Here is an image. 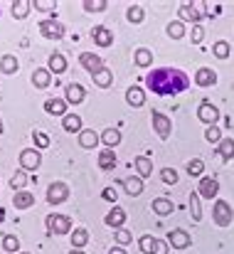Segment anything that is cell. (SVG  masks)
Returning a JSON list of instances; mask_svg holds the SVG:
<instances>
[{
	"label": "cell",
	"mask_w": 234,
	"mask_h": 254,
	"mask_svg": "<svg viewBox=\"0 0 234 254\" xmlns=\"http://www.w3.org/2000/svg\"><path fill=\"white\" fill-rule=\"evenodd\" d=\"M146 84L153 94H160V96H175L180 91H185L190 86V79L185 72L180 69H173V67H160V69H153L148 77H146Z\"/></svg>",
	"instance_id": "cell-1"
},
{
	"label": "cell",
	"mask_w": 234,
	"mask_h": 254,
	"mask_svg": "<svg viewBox=\"0 0 234 254\" xmlns=\"http://www.w3.org/2000/svg\"><path fill=\"white\" fill-rule=\"evenodd\" d=\"M212 217H215V222H217L220 227H230V225L234 222L232 205H230L227 200H217L215 207H212Z\"/></svg>",
	"instance_id": "cell-2"
},
{
	"label": "cell",
	"mask_w": 234,
	"mask_h": 254,
	"mask_svg": "<svg viewBox=\"0 0 234 254\" xmlns=\"http://www.w3.org/2000/svg\"><path fill=\"white\" fill-rule=\"evenodd\" d=\"M47 230H50V235H57V237L69 235L72 232V217H67V215H50L47 217Z\"/></svg>",
	"instance_id": "cell-3"
},
{
	"label": "cell",
	"mask_w": 234,
	"mask_h": 254,
	"mask_svg": "<svg viewBox=\"0 0 234 254\" xmlns=\"http://www.w3.org/2000/svg\"><path fill=\"white\" fill-rule=\"evenodd\" d=\"M67 197H69V185L67 183H62V180L50 183V188H47V202L50 205H62V202H67Z\"/></svg>",
	"instance_id": "cell-4"
},
{
	"label": "cell",
	"mask_w": 234,
	"mask_h": 254,
	"mask_svg": "<svg viewBox=\"0 0 234 254\" xmlns=\"http://www.w3.org/2000/svg\"><path fill=\"white\" fill-rule=\"evenodd\" d=\"M40 35L47 37V40H62V37H64V25H62L59 20H55V17L42 20V22H40Z\"/></svg>",
	"instance_id": "cell-5"
},
{
	"label": "cell",
	"mask_w": 234,
	"mask_h": 254,
	"mask_svg": "<svg viewBox=\"0 0 234 254\" xmlns=\"http://www.w3.org/2000/svg\"><path fill=\"white\" fill-rule=\"evenodd\" d=\"M151 124H153V128H156V133L165 141V138H170V131H173V121L165 116V114H160V111H153L151 114Z\"/></svg>",
	"instance_id": "cell-6"
},
{
	"label": "cell",
	"mask_w": 234,
	"mask_h": 254,
	"mask_svg": "<svg viewBox=\"0 0 234 254\" xmlns=\"http://www.w3.org/2000/svg\"><path fill=\"white\" fill-rule=\"evenodd\" d=\"M79 64H81L91 77L104 69V60H101L99 55H94V52H81V55H79Z\"/></svg>",
	"instance_id": "cell-7"
},
{
	"label": "cell",
	"mask_w": 234,
	"mask_h": 254,
	"mask_svg": "<svg viewBox=\"0 0 234 254\" xmlns=\"http://www.w3.org/2000/svg\"><path fill=\"white\" fill-rule=\"evenodd\" d=\"M197 119H200L202 124L215 126V124L220 121V109H217L215 104H210V101H202V104H200V109H197Z\"/></svg>",
	"instance_id": "cell-8"
},
{
	"label": "cell",
	"mask_w": 234,
	"mask_h": 254,
	"mask_svg": "<svg viewBox=\"0 0 234 254\" xmlns=\"http://www.w3.org/2000/svg\"><path fill=\"white\" fill-rule=\"evenodd\" d=\"M40 163H42L40 151H35V148H25V151L20 153V166H22L25 173H27V170H37L40 168Z\"/></svg>",
	"instance_id": "cell-9"
},
{
	"label": "cell",
	"mask_w": 234,
	"mask_h": 254,
	"mask_svg": "<svg viewBox=\"0 0 234 254\" xmlns=\"http://www.w3.org/2000/svg\"><path fill=\"white\" fill-rule=\"evenodd\" d=\"M67 99H57V96H50L47 101H45V111L50 114V116H67Z\"/></svg>",
	"instance_id": "cell-10"
},
{
	"label": "cell",
	"mask_w": 234,
	"mask_h": 254,
	"mask_svg": "<svg viewBox=\"0 0 234 254\" xmlns=\"http://www.w3.org/2000/svg\"><path fill=\"white\" fill-rule=\"evenodd\" d=\"M190 235L185 230H170L168 232V245H173V250H187L190 247Z\"/></svg>",
	"instance_id": "cell-11"
},
{
	"label": "cell",
	"mask_w": 234,
	"mask_h": 254,
	"mask_svg": "<svg viewBox=\"0 0 234 254\" xmlns=\"http://www.w3.org/2000/svg\"><path fill=\"white\" fill-rule=\"evenodd\" d=\"M197 192H200V197L212 200V197H217V192H220V183H217L215 178H202V180H200Z\"/></svg>",
	"instance_id": "cell-12"
},
{
	"label": "cell",
	"mask_w": 234,
	"mask_h": 254,
	"mask_svg": "<svg viewBox=\"0 0 234 254\" xmlns=\"http://www.w3.org/2000/svg\"><path fill=\"white\" fill-rule=\"evenodd\" d=\"M91 37H94V45H99V47H111L114 45V32L109 30V27H94L91 30Z\"/></svg>",
	"instance_id": "cell-13"
},
{
	"label": "cell",
	"mask_w": 234,
	"mask_h": 254,
	"mask_svg": "<svg viewBox=\"0 0 234 254\" xmlns=\"http://www.w3.org/2000/svg\"><path fill=\"white\" fill-rule=\"evenodd\" d=\"M182 20H187V22H192V25H200L202 15H200V10H197L192 2H182V5H180V22H182Z\"/></svg>",
	"instance_id": "cell-14"
},
{
	"label": "cell",
	"mask_w": 234,
	"mask_h": 254,
	"mask_svg": "<svg viewBox=\"0 0 234 254\" xmlns=\"http://www.w3.org/2000/svg\"><path fill=\"white\" fill-rule=\"evenodd\" d=\"M195 84L197 86H212L217 84V72L210 69V67H200L197 74H195Z\"/></svg>",
	"instance_id": "cell-15"
},
{
	"label": "cell",
	"mask_w": 234,
	"mask_h": 254,
	"mask_svg": "<svg viewBox=\"0 0 234 254\" xmlns=\"http://www.w3.org/2000/svg\"><path fill=\"white\" fill-rule=\"evenodd\" d=\"M84 96H86V91H84V86L77 84V82L67 84V89H64V99H67V104H81Z\"/></svg>",
	"instance_id": "cell-16"
},
{
	"label": "cell",
	"mask_w": 234,
	"mask_h": 254,
	"mask_svg": "<svg viewBox=\"0 0 234 254\" xmlns=\"http://www.w3.org/2000/svg\"><path fill=\"white\" fill-rule=\"evenodd\" d=\"M99 141H101V136H99L96 131H91V128H84V131L79 133V146H81V148H86V151L96 148V146H99Z\"/></svg>",
	"instance_id": "cell-17"
},
{
	"label": "cell",
	"mask_w": 234,
	"mask_h": 254,
	"mask_svg": "<svg viewBox=\"0 0 234 254\" xmlns=\"http://www.w3.org/2000/svg\"><path fill=\"white\" fill-rule=\"evenodd\" d=\"M126 101H128V106L138 109V106L146 104V91H143L141 86H128V91H126Z\"/></svg>",
	"instance_id": "cell-18"
},
{
	"label": "cell",
	"mask_w": 234,
	"mask_h": 254,
	"mask_svg": "<svg viewBox=\"0 0 234 254\" xmlns=\"http://www.w3.org/2000/svg\"><path fill=\"white\" fill-rule=\"evenodd\" d=\"M12 205H15V210H30L35 205V195L27 192V190H20V192H15Z\"/></svg>",
	"instance_id": "cell-19"
},
{
	"label": "cell",
	"mask_w": 234,
	"mask_h": 254,
	"mask_svg": "<svg viewBox=\"0 0 234 254\" xmlns=\"http://www.w3.org/2000/svg\"><path fill=\"white\" fill-rule=\"evenodd\" d=\"M123 222H126V212H123V207L114 205V210L106 215V225H109V227H114V230H121V227H123Z\"/></svg>",
	"instance_id": "cell-20"
},
{
	"label": "cell",
	"mask_w": 234,
	"mask_h": 254,
	"mask_svg": "<svg viewBox=\"0 0 234 254\" xmlns=\"http://www.w3.org/2000/svg\"><path fill=\"white\" fill-rule=\"evenodd\" d=\"M151 207H153V212H156L158 217H165V215H170L175 210V202L170 197H156Z\"/></svg>",
	"instance_id": "cell-21"
},
{
	"label": "cell",
	"mask_w": 234,
	"mask_h": 254,
	"mask_svg": "<svg viewBox=\"0 0 234 254\" xmlns=\"http://www.w3.org/2000/svg\"><path fill=\"white\" fill-rule=\"evenodd\" d=\"M47 64H50L47 69H50L52 74H64V72H67V60H64V55H59V52L50 55Z\"/></svg>",
	"instance_id": "cell-22"
},
{
	"label": "cell",
	"mask_w": 234,
	"mask_h": 254,
	"mask_svg": "<svg viewBox=\"0 0 234 254\" xmlns=\"http://www.w3.org/2000/svg\"><path fill=\"white\" fill-rule=\"evenodd\" d=\"M17 69H20V62H17L15 55H2L0 57V72L2 74H17Z\"/></svg>",
	"instance_id": "cell-23"
},
{
	"label": "cell",
	"mask_w": 234,
	"mask_h": 254,
	"mask_svg": "<svg viewBox=\"0 0 234 254\" xmlns=\"http://www.w3.org/2000/svg\"><path fill=\"white\" fill-rule=\"evenodd\" d=\"M101 143L106 146V148H116L118 143H121V131L118 128H104V133H101Z\"/></svg>",
	"instance_id": "cell-24"
},
{
	"label": "cell",
	"mask_w": 234,
	"mask_h": 254,
	"mask_svg": "<svg viewBox=\"0 0 234 254\" xmlns=\"http://www.w3.org/2000/svg\"><path fill=\"white\" fill-rule=\"evenodd\" d=\"M116 153L111 151V148H104L101 153H99V168L101 170H114L116 168Z\"/></svg>",
	"instance_id": "cell-25"
},
{
	"label": "cell",
	"mask_w": 234,
	"mask_h": 254,
	"mask_svg": "<svg viewBox=\"0 0 234 254\" xmlns=\"http://www.w3.org/2000/svg\"><path fill=\"white\" fill-rule=\"evenodd\" d=\"M32 84L37 86V89H47V86L52 84V72L50 69H35L32 72Z\"/></svg>",
	"instance_id": "cell-26"
},
{
	"label": "cell",
	"mask_w": 234,
	"mask_h": 254,
	"mask_svg": "<svg viewBox=\"0 0 234 254\" xmlns=\"http://www.w3.org/2000/svg\"><path fill=\"white\" fill-rule=\"evenodd\" d=\"M62 128L67 131V133H81L84 128H81V119H79L77 114H67L64 119H62Z\"/></svg>",
	"instance_id": "cell-27"
},
{
	"label": "cell",
	"mask_w": 234,
	"mask_h": 254,
	"mask_svg": "<svg viewBox=\"0 0 234 254\" xmlns=\"http://www.w3.org/2000/svg\"><path fill=\"white\" fill-rule=\"evenodd\" d=\"M30 7H32L30 0H15V2H12V17H15V20H25V17L30 15Z\"/></svg>",
	"instance_id": "cell-28"
},
{
	"label": "cell",
	"mask_w": 234,
	"mask_h": 254,
	"mask_svg": "<svg viewBox=\"0 0 234 254\" xmlns=\"http://www.w3.org/2000/svg\"><path fill=\"white\" fill-rule=\"evenodd\" d=\"M94 84L99 86V89H109V86L114 84V74H111V69L104 67L101 72H96V74H94Z\"/></svg>",
	"instance_id": "cell-29"
},
{
	"label": "cell",
	"mask_w": 234,
	"mask_h": 254,
	"mask_svg": "<svg viewBox=\"0 0 234 254\" xmlns=\"http://www.w3.org/2000/svg\"><path fill=\"white\" fill-rule=\"evenodd\" d=\"M133 163H136V170H138V175H141V178L153 175V161H151L148 156H138Z\"/></svg>",
	"instance_id": "cell-30"
},
{
	"label": "cell",
	"mask_w": 234,
	"mask_h": 254,
	"mask_svg": "<svg viewBox=\"0 0 234 254\" xmlns=\"http://www.w3.org/2000/svg\"><path fill=\"white\" fill-rule=\"evenodd\" d=\"M136 64L141 67V69H146V67H151L153 64V52L151 50H146V47H141V50H136Z\"/></svg>",
	"instance_id": "cell-31"
},
{
	"label": "cell",
	"mask_w": 234,
	"mask_h": 254,
	"mask_svg": "<svg viewBox=\"0 0 234 254\" xmlns=\"http://www.w3.org/2000/svg\"><path fill=\"white\" fill-rule=\"evenodd\" d=\"M123 190L128 192V195H141L143 192V178H128V180H123Z\"/></svg>",
	"instance_id": "cell-32"
},
{
	"label": "cell",
	"mask_w": 234,
	"mask_h": 254,
	"mask_svg": "<svg viewBox=\"0 0 234 254\" xmlns=\"http://www.w3.org/2000/svg\"><path fill=\"white\" fill-rule=\"evenodd\" d=\"M156 245H158V237H153V235H143L138 240V250L143 254H156Z\"/></svg>",
	"instance_id": "cell-33"
},
{
	"label": "cell",
	"mask_w": 234,
	"mask_h": 254,
	"mask_svg": "<svg viewBox=\"0 0 234 254\" xmlns=\"http://www.w3.org/2000/svg\"><path fill=\"white\" fill-rule=\"evenodd\" d=\"M220 156H222V161H232L234 158V138H222L220 141Z\"/></svg>",
	"instance_id": "cell-34"
},
{
	"label": "cell",
	"mask_w": 234,
	"mask_h": 254,
	"mask_svg": "<svg viewBox=\"0 0 234 254\" xmlns=\"http://www.w3.org/2000/svg\"><path fill=\"white\" fill-rule=\"evenodd\" d=\"M126 17H128V22L141 25V22H143V17H146V10H143L141 5H131V7L126 10Z\"/></svg>",
	"instance_id": "cell-35"
},
{
	"label": "cell",
	"mask_w": 234,
	"mask_h": 254,
	"mask_svg": "<svg viewBox=\"0 0 234 254\" xmlns=\"http://www.w3.org/2000/svg\"><path fill=\"white\" fill-rule=\"evenodd\" d=\"M86 242H89V232H86L84 227H77V230L72 232V247H74V250H81Z\"/></svg>",
	"instance_id": "cell-36"
},
{
	"label": "cell",
	"mask_w": 234,
	"mask_h": 254,
	"mask_svg": "<svg viewBox=\"0 0 234 254\" xmlns=\"http://www.w3.org/2000/svg\"><path fill=\"white\" fill-rule=\"evenodd\" d=\"M165 32H168V37H173V40H180V37H185V25H182L180 20H173V22L165 27Z\"/></svg>",
	"instance_id": "cell-37"
},
{
	"label": "cell",
	"mask_w": 234,
	"mask_h": 254,
	"mask_svg": "<svg viewBox=\"0 0 234 254\" xmlns=\"http://www.w3.org/2000/svg\"><path fill=\"white\" fill-rule=\"evenodd\" d=\"M190 212H192V220L200 222L202 220V207H200V192H190Z\"/></svg>",
	"instance_id": "cell-38"
},
{
	"label": "cell",
	"mask_w": 234,
	"mask_h": 254,
	"mask_svg": "<svg viewBox=\"0 0 234 254\" xmlns=\"http://www.w3.org/2000/svg\"><path fill=\"white\" fill-rule=\"evenodd\" d=\"M2 250L7 254H17L20 252V240H17L15 235H5V237H2Z\"/></svg>",
	"instance_id": "cell-39"
},
{
	"label": "cell",
	"mask_w": 234,
	"mask_h": 254,
	"mask_svg": "<svg viewBox=\"0 0 234 254\" xmlns=\"http://www.w3.org/2000/svg\"><path fill=\"white\" fill-rule=\"evenodd\" d=\"M25 185H27V173H25V170H17V173L10 178V188H12L15 192H20Z\"/></svg>",
	"instance_id": "cell-40"
},
{
	"label": "cell",
	"mask_w": 234,
	"mask_h": 254,
	"mask_svg": "<svg viewBox=\"0 0 234 254\" xmlns=\"http://www.w3.org/2000/svg\"><path fill=\"white\" fill-rule=\"evenodd\" d=\"M81 5H84V10H86V12H104V10L109 7V2H106V0H84Z\"/></svg>",
	"instance_id": "cell-41"
},
{
	"label": "cell",
	"mask_w": 234,
	"mask_h": 254,
	"mask_svg": "<svg viewBox=\"0 0 234 254\" xmlns=\"http://www.w3.org/2000/svg\"><path fill=\"white\" fill-rule=\"evenodd\" d=\"M212 52H215L217 60H227V57H230V42H227V40H217L215 47H212Z\"/></svg>",
	"instance_id": "cell-42"
},
{
	"label": "cell",
	"mask_w": 234,
	"mask_h": 254,
	"mask_svg": "<svg viewBox=\"0 0 234 254\" xmlns=\"http://www.w3.org/2000/svg\"><path fill=\"white\" fill-rule=\"evenodd\" d=\"M185 170H187L190 175H195V178H197V175H202V173H205V163H202L200 158H192V161L185 166Z\"/></svg>",
	"instance_id": "cell-43"
},
{
	"label": "cell",
	"mask_w": 234,
	"mask_h": 254,
	"mask_svg": "<svg viewBox=\"0 0 234 254\" xmlns=\"http://www.w3.org/2000/svg\"><path fill=\"white\" fill-rule=\"evenodd\" d=\"M160 180H163L165 185H175V183H177V170L175 168H163L160 170Z\"/></svg>",
	"instance_id": "cell-44"
},
{
	"label": "cell",
	"mask_w": 234,
	"mask_h": 254,
	"mask_svg": "<svg viewBox=\"0 0 234 254\" xmlns=\"http://www.w3.org/2000/svg\"><path fill=\"white\" fill-rule=\"evenodd\" d=\"M32 5H35V10H40V12H52V10L57 7L55 0H32Z\"/></svg>",
	"instance_id": "cell-45"
},
{
	"label": "cell",
	"mask_w": 234,
	"mask_h": 254,
	"mask_svg": "<svg viewBox=\"0 0 234 254\" xmlns=\"http://www.w3.org/2000/svg\"><path fill=\"white\" fill-rule=\"evenodd\" d=\"M205 138H207L210 143H220V141H222V131H220L217 126H207V131H205Z\"/></svg>",
	"instance_id": "cell-46"
},
{
	"label": "cell",
	"mask_w": 234,
	"mask_h": 254,
	"mask_svg": "<svg viewBox=\"0 0 234 254\" xmlns=\"http://www.w3.org/2000/svg\"><path fill=\"white\" fill-rule=\"evenodd\" d=\"M116 242H118V247H126V245H131L133 242V237H131V232L128 230H116Z\"/></svg>",
	"instance_id": "cell-47"
},
{
	"label": "cell",
	"mask_w": 234,
	"mask_h": 254,
	"mask_svg": "<svg viewBox=\"0 0 234 254\" xmlns=\"http://www.w3.org/2000/svg\"><path fill=\"white\" fill-rule=\"evenodd\" d=\"M32 141H35L37 148H47V146H50V136L42 133V131H35V133H32Z\"/></svg>",
	"instance_id": "cell-48"
},
{
	"label": "cell",
	"mask_w": 234,
	"mask_h": 254,
	"mask_svg": "<svg viewBox=\"0 0 234 254\" xmlns=\"http://www.w3.org/2000/svg\"><path fill=\"white\" fill-rule=\"evenodd\" d=\"M202 37H205L202 25H192V45H200V42H202Z\"/></svg>",
	"instance_id": "cell-49"
},
{
	"label": "cell",
	"mask_w": 234,
	"mask_h": 254,
	"mask_svg": "<svg viewBox=\"0 0 234 254\" xmlns=\"http://www.w3.org/2000/svg\"><path fill=\"white\" fill-rule=\"evenodd\" d=\"M168 250H170L168 240H158V245H156V254H168Z\"/></svg>",
	"instance_id": "cell-50"
},
{
	"label": "cell",
	"mask_w": 234,
	"mask_h": 254,
	"mask_svg": "<svg viewBox=\"0 0 234 254\" xmlns=\"http://www.w3.org/2000/svg\"><path fill=\"white\" fill-rule=\"evenodd\" d=\"M101 195H104V197H106V200H111V202H116V200H118V192H116V190H114V188H106V190H104V192H101Z\"/></svg>",
	"instance_id": "cell-51"
},
{
	"label": "cell",
	"mask_w": 234,
	"mask_h": 254,
	"mask_svg": "<svg viewBox=\"0 0 234 254\" xmlns=\"http://www.w3.org/2000/svg\"><path fill=\"white\" fill-rule=\"evenodd\" d=\"M109 254H126V250H123V247H111Z\"/></svg>",
	"instance_id": "cell-52"
},
{
	"label": "cell",
	"mask_w": 234,
	"mask_h": 254,
	"mask_svg": "<svg viewBox=\"0 0 234 254\" xmlns=\"http://www.w3.org/2000/svg\"><path fill=\"white\" fill-rule=\"evenodd\" d=\"M69 254H84V252H81V250H72V252H69Z\"/></svg>",
	"instance_id": "cell-53"
},
{
	"label": "cell",
	"mask_w": 234,
	"mask_h": 254,
	"mask_svg": "<svg viewBox=\"0 0 234 254\" xmlns=\"http://www.w3.org/2000/svg\"><path fill=\"white\" fill-rule=\"evenodd\" d=\"M2 131H5V126H2V119H0V133H2Z\"/></svg>",
	"instance_id": "cell-54"
},
{
	"label": "cell",
	"mask_w": 234,
	"mask_h": 254,
	"mask_svg": "<svg viewBox=\"0 0 234 254\" xmlns=\"http://www.w3.org/2000/svg\"><path fill=\"white\" fill-rule=\"evenodd\" d=\"M17 254H30V252H17Z\"/></svg>",
	"instance_id": "cell-55"
}]
</instances>
